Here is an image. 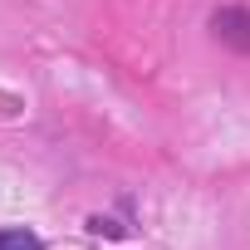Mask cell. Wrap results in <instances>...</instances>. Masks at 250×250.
Instances as JSON below:
<instances>
[{
	"mask_svg": "<svg viewBox=\"0 0 250 250\" xmlns=\"http://www.w3.org/2000/svg\"><path fill=\"white\" fill-rule=\"evenodd\" d=\"M211 25H216V35H221L226 44H235V49L250 54V10H221Z\"/></svg>",
	"mask_w": 250,
	"mask_h": 250,
	"instance_id": "obj_1",
	"label": "cell"
},
{
	"mask_svg": "<svg viewBox=\"0 0 250 250\" xmlns=\"http://www.w3.org/2000/svg\"><path fill=\"white\" fill-rule=\"evenodd\" d=\"M0 250H44L35 230H0Z\"/></svg>",
	"mask_w": 250,
	"mask_h": 250,
	"instance_id": "obj_2",
	"label": "cell"
}]
</instances>
